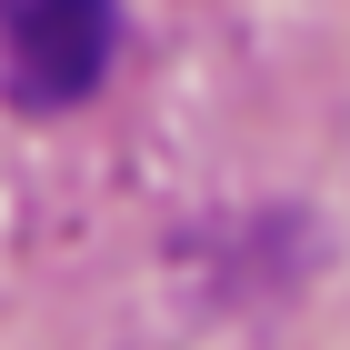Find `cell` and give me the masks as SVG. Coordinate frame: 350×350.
Returning a JSON list of instances; mask_svg holds the SVG:
<instances>
[{"label": "cell", "instance_id": "1", "mask_svg": "<svg viewBox=\"0 0 350 350\" xmlns=\"http://www.w3.org/2000/svg\"><path fill=\"white\" fill-rule=\"evenodd\" d=\"M120 0H0V90L21 110H70L100 90Z\"/></svg>", "mask_w": 350, "mask_h": 350}]
</instances>
